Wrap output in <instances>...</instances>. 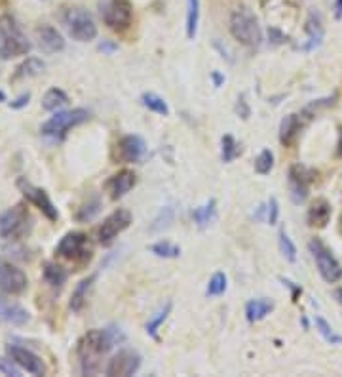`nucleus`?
Segmentation results:
<instances>
[{
    "mask_svg": "<svg viewBox=\"0 0 342 377\" xmlns=\"http://www.w3.org/2000/svg\"><path fill=\"white\" fill-rule=\"evenodd\" d=\"M124 335L116 328L106 330H88L84 338L78 341V358H80V371L84 376H95L101 368V358L106 354L116 341H122Z\"/></svg>",
    "mask_w": 342,
    "mask_h": 377,
    "instance_id": "f257e3e1",
    "label": "nucleus"
},
{
    "mask_svg": "<svg viewBox=\"0 0 342 377\" xmlns=\"http://www.w3.org/2000/svg\"><path fill=\"white\" fill-rule=\"evenodd\" d=\"M30 52V42L14 16H0V57L12 59Z\"/></svg>",
    "mask_w": 342,
    "mask_h": 377,
    "instance_id": "f03ea898",
    "label": "nucleus"
},
{
    "mask_svg": "<svg viewBox=\"0 0 342 377\" xmlns=\"http://www.w3.org/2000/svg\"><path fill=\"white\" fill-rule=\"evenodd\" d=\"M230 33L238 42H242L243 46L255 48L260 44L263 40V31H260V25H258L257 17L251 12L249 8H236L230 14Z\"/></svg>",
    "mask_w": 342,
    "mask_h": 377,
    "instance_id": "7ed1b4c3",
    "label": "nucleus"
},
{
    "mask_svg": "<svg viewBox=\"0 0 342 377\" xmlns=\"http://www.w3.org/2000/svg\"><path fill=\"white\" fill-rule=\"evenodd\" d=\"M63 25L67 29L68 37L78 42H90L97 37V25L90 16V12L84 8H67L63 12Z\"/></svg>",
    "mask_w": 342,
    "mask_h": 377,
    "instance_id": "20e7f679",
    "label": "nucleus"
},
{
    "mask_svg": "<svg viewBox=\"0 0 342 377\" xmlns=\"http://www.w3.org/2000/svg\"><path fill=\"white\" fill-rule=\"evenodd\" d=\"M90 118V113L86 109H70V111H57L55 115L42 124V136L48 138H65L68 130H73L78 124L86 122Z\"/></svg>",
    "mask_w": 342,
    "mask_h": 377,
    "instance_id": "39448f33",
    "label": "nucleus"
},
{
    "mask_svg": "<svg viewBox=\"0 0 342 377\" xmlns=\"http://www.w3.org/2000/svg\"><path fill=\"white\" fill-rule=\"evenodd\" d=\"M99 10L105 25L113 31H126L133 19V6L129 0H101Z\"/></svg>",
    "mask_w": 342,
    "mask_h": 377,
    "instance_id": "423d86ee",
    "label": "nucleus"
},
{
    "mask_svg": "<svg viewBox=\"0 0 342 377\" xmlns=\"http://www.w3.org/2000/svg\"><path fill=\"white\" fill-rule=\"evenodd\" d=\"M55 254L75 263H88L91 259V244L84 232H67L55 248Z\"/></svg>",
    "mask_w": 342,
    "mask_h": 377,
    "instance_id": "0eeeda50",
    "label": "nucleus"
},
{
    "mask_svg": "<svg viewBox=\"0 0 342 377\" xmlns=\"http://www.w3.org/2000/svg\"><path fill=\"white\" fill-rule=\"evenodd\" d=\"M312 255H314V259H316V265H318V270L321 278L329 282V284H334V282H339L342 278V267L341 263L336 261V257L333 255V252L329 250V248L321 242L319 239H312L310 244Z\"/></svg>",
    "mask_w": 342,
    "mask_h": 377,
    "instance_id": "6e6552de",
    "label": "nucleus"
},
{
    "mask_svg": "<svg viewBox=\"0 0 342 377\" xmlns=\"http://www.w3.org/2000/svg\"><path fill=\"white\" fill-rule=\"evenodd\" d=\"M29 210L27 204H15L14 208L6 210L2 216H0V239L15 240L23 237L27 232L29 227Z\"/></svg>",
    "mask_w": 342,
    "mask_h": 377,
    "instance_id": "1a4fd4ad",
    "label": "nucleus"
},
{
    "mask_svg": "<svg viewBox=\"0 0 342 377\" xmlns=\"http://www.w3.org/2000/svg\"><path fill=\"white\" fill-rule=\"evenodd\" d=\"M17 189H19L23 196H25L30 204H35L50 221H57L59 212L53 206L52 201H50V196H48V193H46L44 189L35 187V185L30 183V181H27L25 177H19V179H17Z\"/></svg>",
    "mask_w": 342,
    "mask_h": 377,
    "instance_id": "9d476101",
    "label": "nucleus"
},
{
    "mask_svg": "<svg viewBox=\"0 0 342 377\" xmlns=\"http://www.w3.org/2000/svg\"><path fill=\"white\" fill-rule=\"evenodd\" d=\"M129 225H131V214H129L128 210L124 208L114 210L113 214L103 221V225L99 227L97 231L99 244L111 246L114 242V239H116L122 231H126Z\"/></svg>",
    "mask_w": 342,
    "mask_h": 377,
    "instance_id": "9b49d317",
    "label": "nucleus"
},
{
    "mask_svg": "<svg viewBox=\"0 0 342 377\" xmlns=\"http://www.w3.org/2000/svg\"><path fill=\"white\" fill-rule=\"evenodd\" d=\"M139 368H141V356H139V353L131 351V349H122V351L114 354L113 360L108 362L105 374L111 377H128L137 374Z\"/></svg>",
    "mask_w": 342,
    "mask_h": 377,
    "instance_id": "f8f14e48",
    "label": "nucleus"
},
{
    "mask_svg": "<svg viewBox=\"0 0 342 377\" xmlns=\"http://www.w3.org/2000/svg\"><path fill=\"white\" fill-rule=\"evenodd\" d=\"M27 275L12 263L0 259V290L8 295H19L27 290Z\"/></svg>",
    "mask_w": 342,
    "mask_h": 377,
    "instance_id": "ddd939ff",
    "label": "nucleus"
},
{
    "mask_svg": "<svg viewBox=\"0 0 342 377\" xmlns=\"http://www.w3.org/2000/svg\"><path fill=\"white\" fill-rule=\"evenodd\" d=\"M8 354L10 358L19 366L21 369H25L30 376H44L46 366L40 356L29 351V349H23L19 345H8Z\"/></svg>",
    "mask_w": 342,
    "mask_h": 377,
    "instance_id": "4468645a",
    "label": "nucleus"
},
{
    "mask_svg": "<svg viewBox=\"0 0 342 377\" xmlns=\"http://www.w3.org/2000/svg\"><path fill=\"white\" fill-rule=\"evenodd\" d=\"M310 174L303 168V166H291L289 169V193L295 204H303L308 196V189H310Z\"/></svg>",
    "mask_w": 342,
    "mask_h": 377,
    "instance_id": "2eb2a0df",
    "label": "nucleus"
},
{
    "mask_svg": "<svg viewBox=\"0 0 342 377\" xmlns=\"http://www.w3.org/2000/svg\"><path fill=\"white\" fill-rule=\"evenodd\" d=\"M35 35H37L38 46L46 54H57L65 48V40L61 37V33L52 25H38Z\"/></svg>",
    "mask_w": 342,
    "mask_h": 377,
    "instance_id": "dca6fc26",
    "label": "nucleus"
},
{
    "mask_svg": "<svg viewBox=\"0 0 342 377\" xmlns=\"http://www.w3.org/2000/svg\"><path fill=\"white\" fill-rule=\"evenodd\" d=\"M144 151H146V145L144 141L139 136H126V138L120 139L118 143V158L122 162H139L144 156Z\"/></svg>",
    "mask_w": 342,
    "mask_h": 377,
    "instance_id": "f3484780",
    "label": "nucleus"
},
{
    "mask_svg": "<svg viewBox=\"0 0 342 377\" xmlns=\"http://www.w3.org/2000/svg\"><path fill=\"white\" fill-rule=\"evenodd\" d=\"M135 174L131 169H122L116 176H113L106 181V189L111 193V199L118 201L124 194H128L135 187Z\"/></svg>",
    "mask_w": 342,
    "mask_h": 377,
    "instance_id": "a211bd4d",
    "label": "nucleus"
},
{
    "mask_svg": "<svg viewBox=\"0 0 342 377\" xmlns=\"http://www.w3.org/2000/svg\"><path fill=\"white\" fill-rule=\"evenodd\" d=\"M0 320L12 324V326H23L30 320L27 309H23L17 303H10L6 300H0Z\"/></svg>",
    "mask_w": 342,
    "mask_h": 377,
    "instance_id": "6ab92c4d",
    "label": "nucleus"
},
{
    "mask_svg": "<svg viewBox=\"0 0 342 377\" xmlns=\"http://www.w3.org/2000/svg\"><path fill=\"white\" fill-rule=\"evenodd\" d=\"M306 35H308V42L304 44V52H312L321 44L323 40V25H321V16L318 12H310V16L306 19Z\"/></svg>",
    "mask_w": 342,
    "mask_h": 377,
    "instance_id": "aec40b11",
    "label": "nucleus"
},
{
    "mask_svg": "<svg viewBox=\"0 0 342 377\" xmlns=\"http://www.w3.org/2000/svg\"><path fill=\"white\" fill-rule=\"evenodd\" d=\"M303 130V120L298 115H287L281 120L280 126V141L281 145L291 147L298 138V134Z\"/></svg>",
    "mask_w": 342,
    "mask_h": 377,
    "instance_id": "412c9836",
    "label": "nucleus"
},
{
    "mask_svg": "<svg viewBox=\"0 0 342 377\" xmlns=\"http://www.w3.org/2000/svg\"><path fill=\"white\" fill-rule=\"evenodd\" d=\"M331 204L325 201V199H318V201L314 202L310 206V210H308V225L310 227H318V229H321V227H325L327 223H329V219H331Z\"/></svg>",
    "mask_w": 342,
    "mask_h": 377,
    "instance_id": "4be33fe9",
    "label": "nucleus"
},
{
    "mask_svg": "<svg viewBox=\"0 0 342 377\" xmlns=\"http://www.w3.org/2000/svg\"><path fill=\"white\" fill-rule=\"evenodd\" d=\"M274 311V303L270 300H251L247 305H245V315H247V320L249 322H258L266 316L270 315Z\"/></svg>",
    "mask_w": 342,
    "mask_h": 377,
    "instance_id": "5701e85b",
    "label": "nucleus"
},
{
    "mask_svg": "<svg viewBox=\"0 0 342 377\" xmlns=\"http://www.w3.org/2000/svg\"><path fill=\"white\" fill-rule=\"evenodd\" d=\"M93 282H95V275H91V277L80 280L78 286L73 290V295H70V303H68V305H70V309H73L75 313H80V311H82L84 303L88 300V292H90V288Z\"/></svg>",
    "mask_w": 342,
    "mask_h": 377,
    "instance_id": "b1692460",
    "label": "nucleus"
},
{
    "mask_svg": "<svg viewBox=\"0 0 342 377\" xmlns=\"http://www.w3.org/2000/svg\"><path fill=\"white\" fill-rule=\"evenodd\" d=\"M42 71H44V62H42V59H38V57H27V59H25V62L15 69L14 80L38 77Z\"/></svg>",
    "mask_w": 342,
    "mask_h": 377,
    "instance_id": "393cba45",
    "label": "nucleus"
},
{
    "mask_svg": "<svg viewBox=\"0 0 342 377\" xmlns=\"http://www.w3.org/2000/svg\"><path fill=\"white\" fill-rule=\"evenodd\" d=\"M192 217H194V221H196L200 229L209 227V225L215 221V217H217V202L207 201L204 206H200V208L194 210Z\"/></svg>",
    "mask_w": 342,
    "mask_h": 377,
    "instance_id": "a878e982",
    "label": "nucleus"
},
{
    "mask_svg": "<svg viewBox=\"0 0 342 377\" xmlns=\"http://www.w3.org/2000/svg\"><path fill=\"white\" fill-rule=\"evenodd\" d=\"M42 275H44V280L53 288H61L67 280V270L63 269L61 265L53 261L44 263V269H42Z\"/></svg>",
    "mask_w": 342,
    "mask_h": 377,
    "instance_id": "bb28decb",
    "label": "nucleus"
},
{
    "mask_svg": "<svg viewBox=\"0 0 342 377\" xmlns=\"http://www.w3.org/2000/svg\"><path fill=\"white\" fill-rule=\"evenodd\" d=\"M200 24V0H187V37L194 40Z\"/></svg>",
    "mask_w": 342,
    "mask_h": 377,
    "instance_id": "cd10ccee",
    "label": "nucleus"
},
{
    "mask_svg": "<svg viewBox=\"0 0 342 377\" xmlns=\"http://www.w3.org/2000/svg\"><path fill=\"white\" fill-rule=\"evenodd\" d=\"M68 103L67 93L59 90V88H52V90H48L46 95L42 98V107L46 111H59L61 107H65Z\"/></svg>",
    "mask_w": 342,
    "mask_h": 377,
    "instance_id": "c85d7f7f",
    "label": "nucleus"
},
{
    "mask_svg": "<svg viewBox=\"0 0 342 377\" xmlns=\"http://www.w3.org/2000/svg\"><path fill=\"white\" fill-rule=\"evenodd\" d=\"M141 101H143V105L149 111H152V113H156V115H162V116H167L169 115V107H167V103L164 101V98H160V95H156V93H144L143 98H141Z\"/></svg>",
    "mask_w": 342,
    "mask_h": 377,
    "instance_id": "c756f323",
    "label": "nucleus"
},
{
    "mask_svg": "<svg viewBox=\"0 0 342 377\" xmlns=\"http://www.w3.org/2000/svg\"><path fill=\"white\" fill-rule=\"evenodd\" d=\"M316 330L321 333V338L325 339L327 343H331V345H341L342 343V335L334 333L331 324L327 322L325 318H321V316H316Z\"/></svg>",
    "mask_w": 342,
    "mask_h": 377,
    "instance_id": "7c9ffc66",
    "label": "nucleus"
},
{
    "mask_svg": "<svg viewBox=\"0 0 342 377\" xmlns=\"http://www.w3.org/2000/svg\"><path fill=\"white\" fill-rule=\"evenodd\" d=\"M151 252L154 255H158V257H164V259H173V257L181 255V248L175 246L171 242H167V240H162V242L152 244Z\"/></svg>",
    "mask_w": 342,
    "mask_h": 377,
    "instance_id": "2f4dec72",
    "label": "nucleus"
},
{
    "mask_svg": "<svg viewBox=\"0 0 342 377\" xmlns=\"http://www.w3.org/2000/svg\"><path fill=\"white\" fill-rule=\"evenodd\" d=\"M171 307H173L171 303H166V305L160 309L158 313H156V315L152 316L151 320H149V324H146V333H149V335L156 338V333H158L160 326L166 322V318L169 316V313H171Z\"/></svg>",
    "mask_w": 342,
    "mask_h": 377,
    "instance_id": "473e14b6",
    "label": "nucleus"
},
{
    "mask_svg": "<svg viewBox=\"0 0 342 377\" xmlns=\"http://www.w3.org/2000/svg\"><path fill=\"white\" fill-rule=\"evenodd\" d=\"M99 210H101V201H99L97 196H93L91 201H88L84 204L82 208H78V212H76V219H78V221H91V219L99 214Z\"/></svg>",
    "mask_w": 342,
    "mask_h": 377,
    "instance_id": "72a5a7b5",
    "label": "nucleus"
},
{
    "mask_svg": "<svg viewBox=\"0 0 342 377\" xmlns=\"http://www.w3.org/2000/svg\"><path fill=\"white\" fill-rule=\"evenodd\" d=\"M274 168V154L272 151H260V154L257 156V160H255V172L260 174V176H266V174H270V169Z\"/></svg>",
    "mask_w": 342,
    "mask_h": 377,
    "instance_id": "f704fd0d",
    "label": "nucleus"
},
{
    "mask_svg": "<svg viewBox=\"0 0 342 377\" xmlns=\"http://www.w3.org/2000/svg\"><path fill=\"white\" fill-rule=\"evenodd\" d=\"M280 252L289 263L296 261V248L293 244V240L289 239V235L285 231L280 232Z\"/></svg>",
    "mask_w": 342,
    "mask_h": 377,
    "instance_id": "c9c22d12",
    "label": "nucleus"
},
{
    "mask_svg": "<svg viewBox=\"0 0 342 377\" xmlns=\"http://www.w3.org/2000/svg\"><path fill=\"white\" fill-rule=\"evenodd\" d=\"M225 292H227V277L222 273H215L207 284V295L215 297V295H222Z\"/></svg>",
    "mask_w": 342,
    "mask_h": 377,
    "instance_id": "e433bc0d",
    "label": "nucleus"
},
{
    "mask_svg": "<svg viewBox=\"0 0 342 377\" xmlns=\"http://www.w3.org/2000/svg\"><path fill=\"white\" fill-rule=\"evenodd\" d=\"M238 154H240V149H238L236 139L230 134H227L222 138V162H232Z\"/></svg>",
    "mask_w": 342,
    "mask_h": 377,
    "instance_id": "4c0bfd02",
    "label": "nucleus"
},
{
    "mask_svg": "<svg viewBox=\"0 0 342 377\" xmlns=\"http://www.w3.org/2000/svg\"><path fill=\"white\" fill-rule=\"evenodd\" d=\"M0 371L4 376L10 377H21V369L15 364L14 360H8V358H0Z\"/></svg>",
    "mask_w": 342,
    "mask_h": 377,
    "instance_id": "58836bf2",
    "label": "nucleus"
},
{
    "mask_svg": "<svg viewBox=\"0 0 342 377\" xmlns=\"http://www.w3.org/2000/svg\"><path fill=\"white\" fill-rule=\"evenodd\" d=\"M278 214H280V208H278V201L276 199H270L268 202V223L276 225L278 223Z\"/></svg>",
    "mask_w": 342,
    "mask_h": 377,
    "instance_id": "ea45409f",
    "label": "nucleus"
},
{
    "mask_svg": "<svg viewBox=\"0 0 342 377\" xmlns=\"http://www.w3.org/2000/svg\"><path fill=\"white\" fill-rule=\"evenodd\" d=\"M29 100H30V93H29V92H27V93H21V95H19V98H17V100L10 101V107L15 109V111H17V109L27 107V105H29Z\"/></svg>",
    "mask_w": 342,
    "mask_h": 377,
    "instance_id": "a19ab883",
    "label": "nucleus"
},
{
    "mask_svg": "<svg viewBox=\"0 0 342 377\" xmlns=\"http://www.w3.org/2000/svg\"><path fill=\"white\" fill-rule=\"evenodd\" d=\"M236 113H238V115L242 116L243 120H247V118H249V107H247V103H245V98H240V100H238V105H236Z\"/></svg>",
    "mask_w": 342,
    "mask_h": 377,
    "instance_id": "79ce46f5",
    "label": "nucleus"
},
{
    "mask_svg": "<svg viewBox=\"0 0 342 377\" xmlns=\"http://www.w3.org/2000/svg\"><path fill=\"white\" fill-rule=\"evenodd\" d=\"M99 50H101V52H105V54H113V52L118 50V46H116V44H111V42H103V44L99 46Z\"/></svg>",
    "mask_w": 342,
    "mask_h": 377,
    "instance_id": "37998d69",
    "label": "nucleus"
},
{
    "mask_svg": "<svg viewBox=\"0 0 342 377\" xmlns=\"http://www.w3.org/2000/svg\"><path fill=\"white\" fill-rule=\"evenodd\" d=\"M334 19H342V0H334Z\"/></svg>",
    "mask_w": 342,
    "mask_h": 377,
    "instance_id": "c03bdc74",
    "label": "nucleus"
},
{
    "mask_svg": "<svg viewBox=\"0 0 342 377\" xmlns=\"http://www.w3.org/2000/svg\"><path fill=\"white\" fill-rule=\"evenodd\" d=\"M211 77H213V82H215V86H217V88H219V86H222V82H225V77H222L220 73H217V71H215Z\"/></svg>",
    "mask_w": 342,
    "mask_h": 377,
    "instance_id": "a18cd8bd",
    "label": "nucleus"
},
{
    "mask_svg": "<svg viewBox=\"0 0 342 377\" xmlns=\"http://www.w3.org/2000/svg\"><path fill=\"white\" fill-rule=\"evenodd\" d=\"M334 297H336V301H339V303L342 305V288H341V290H336V292H334Z\"/></svg>",
    "mask_w": 342,
    "mask_h": 377,
    "instance_id": "49530a36",
    "label": "nucleus"
},
{
    "mask_svg": "<svg viewBox=\"0 0 342 377\" xmlns=\"http://www.w3.org/2000/svg\"><path fill=\"white\" fill-rule=\"evenodd\" d=\"M339 156L342 158V134H341V139H339Z\"/></svg>",
    "mask_w": 342,
    "mask_h": 377,
    "instance_id": "de8ad7c7",
    "label": "nucleus"
},
{
    "mask_svg": "<svg viewBox=\"0 0 342 377\" xmlns=\"http://www.w3.org/2000/svg\"><path fill=\"white\" fill-rule=\"evenodd\" d=\"M339 227H341V232H342V214H341V221H339Z\"/></svg>",
    "mask_w": 342,
    "mask_h": 377,
    "instance_id": "09e8293b",
    "label": "nucleus"
}]
</instances>
